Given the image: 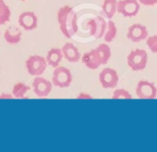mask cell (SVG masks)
Masks as SVG:
<instances>
[{
  "mask_svg": "<svg viewBox=\"0 0 157 152\" xmlns=\"http://www.w3.org/2000/svg\"><path fill=\"white\" fill-rule=\"evenodd\" d=\"M57 20L62 33L68 39L73 38L77 32L76 13L72 6H62L57 13Z\"/></svg>",
  "mask_w": 157,
  "mask_h": 152,
  "instance_id": "6da1fadb",
  "label": "cell"
},
{
  "mask_svg": "<svg viewBox=\"0 0 157 152\" xmlns=\"http://www.w3.org/2000/svg\"><path fill=\"white\" fill-rule=\"evenodd\" d=\"M148 62V54L145 50H132L127 56L128 66L133 71H141L145 69Z\"/></svg>",
  "mask_w": 157,
  "mask_h": 152,
  "instance_id": "7a4b0ae2",
  "label": "cell"
},
{
  "mask_svg": "<svg viewBox=\"0 0 157 152\" xmlns=\"http://www.w3.org/2000/svg\"><path fill=\"white\" fill-rule=\"evenodd\" d=\"M47 61L41 55L34 54L29 56L26 61V69L29 75L32 77H39L44 73L47 68Z\"/></svg>",
  "mask_w": 157,
  "mask_h": 152,
  "instance_id": "3957f363",
  "label": "cell"
},
{
  "mask_svg": "<svg viewBox=\"0 0 157 152\" xmlns=\"http://www.w3.org/2000/svg\"><path fill=\"white\" fill-rule=\"evenodd\" d=\"M73 81L71 71L64 66H57L52 75V85L58 88H68Z\"/></svg>",
  "mask_w": 157,
  "mask_h": 152,
  "instance_id": "277c9868",
  "label": "cell"
},
{
  "mask_svg": "<svg viewBox=\"0 0 157 152\" xmlns=\"http://www.w3.org/2000/svg\"><path fill=\"white\" fill-rule=\"evenodd\" d=\"M140 5L138 0H120L118 1L117 12L125 18H132L139 13Z\"/></svg>",
  "mask_w": 157,
  "mask_h": 152,
  "instance_id": "5b68a950",
  "label": "cell"
},
{
  "mask_svg": "<svg viewBox=\"0 0 157 152\" xmlns=\"http://www.w3.org/2000/svg\"><path fill=\"white\" fill-rule=\"evenodd\" d=\"M136 95L142 100H154L157 96V89L154 83L141 80L136 87Z\"/></svg>",
  "mask_w": 157,
  "mask_h": 152,
  "instance_id": "8992f818",
  "label": "cell"
},
{
  "mask_svg": "<svg viewBox=\"0 0 157 152\" xmlns=\"http://www.w3.org/2000/svg\"><path fill=\"white\" fill-rule=\"evenodd\" d=\"M118 72L110 67L104 68L99 74V82L104 89H114L119 82Z\"/></svg>",
  "mask_w": 157,
  "mask_h": 152,
  "instance_id": "52a82bcc",
  "label": "cell"
},
{
  "mask_svg": "<svg viewBox=\"0 0 157 152\" xmlns=\"http://www.w3.org/2000/svg\"><path fill=\"white\" fill-rule=\"evenodd\" d=\"M32 88L34 93L40 98L47 97L52 90V83L41 77H35L32 82Z\"/></svg>",
  "mask_w": 157,
  "mask_h": 152,
  "instance_id": "ba28073f",
  "label": "cell"
},
{
  "mask_svg": "<svg viewBox=\"0 0 157 152\" xmlns=\"http://www.w3.org/2000/svg\"><path fill=\"white\" fill-rule=\"evenodd\" d=\"M149 36V31L147 28L140 23L132 25L128 29L127 38L132 42H139L144 40H146Z\"/></svg>",
  "mask_w": 157,
  "mask_h": 152,
  "instance_id": "9c48e42d",
  "label": "cell"
},
{
  "mask_svg": "<svg viewBox=\"0 0 157 152\" xmlns=\"http://www.w3.org/2000/svg\"><path fill=\"white\" fill-rule=\"evenodd\" d=\"M18 24L25 30H33L38 26V18L32 11H26L19 15Z\"/></svg>",
  "mask_w": 157,
  "mask_h": 152,
  "instance_id": "30bf717a",
  "label": "cell"
},
{
  "mask_svg": "<svg viewBox=\"0 0 157 152\" xmlns=\"http://www.w3.org/2000/svg\"><path fill=\"white\" fill-rule=\"evenodd\" d=\"M83 64L91 70L98 69L100 66H102V61L99 56V54L96 49H93L89 52H86L81 57Z\"/></svg>",
  "mask_w": 157,
  "mask_h": 152,
  "instance_id": "8fae6325",
  "label": "cell"
},
{
  "mask_svg": "<svg viewBox=\"0 0 157 152\" xmlns=\"http://www.w3.org/2000/svg\"><path fill=\"white\" fill-rule=\"evenodd\" d=\"M63 57L70 63H77L81 59L79 50L71 42H66L62 47Z\"/></svg>",
  "mask_w": 157,
  "mask_h": 152,
  "instance_id": "7c38bea8",
  "label": "cell"
},
{
  "mask_svg": "<svg viewBox=\"0 0 157 152\" xmlns=\"http://www.w3.org/2000/svg\"><path fill=\"white\" fill-rule=\"evenodd\" d=\"M22 33L21 30L15 27V26H10L4 33V38L6 42L10 44H17L21 41Z\"/></svg>",
  "mask_w": 157,
  "mask_h": 152,
  "instance_id": "4fadbf2b",
  "label": "cell"
},
{
  "mask_svg": "<svg viewBox=\"0 0 157 152\" xmlns=\"http://www.w3.org/2000/svg\"><path fill=\"white\" fill-rule=\"evenodd\" d=\"M63 57V55L62 49L52 48L48 52L46 61H47V64L49 66H51L52 67L56 68L57 66H59L60 63L62 62Z\"/></svg>",
  "mask_w": 157,
  "mask_h": 152,
  "instance_id": "5bb4252c",
  "label": "cell"
},
{
  "mask_svg": "<svg viewBox=\"0 0 157 152\" xmlns=\"http://www.w3.org/2000/svg\"><path fill=\"white\" fill-rule=\"evenodd\" d=\"M117 6L118 1L117 0H104L102 5V10L105 16L108 18H112L117 12Z\"/></svg>",
  "mask_w": 157,
  "mask_h": 152,
  "instance_id": "9a60e30c",
  "label": "cell"
},
{
  "mask_svg": "<svg viewBox=\"0 0 157 152\" xmlns=\"http://www.w3.org/2000/svg\"><path fill=\"white\" fill-rule=\"evenodd\" d=\"M117 36V26L114 21L109 20L106 25V31L104 33L103 39L106 42H111Z\"/></svg>",
  "mask_w": 157,
  "mask_h": 152,
  "instance_id": "2e32d148",
  "label": "cell"
},
{
  "mask_svg": "<svg viewBox=\"0 0 157 152\" xmlns=\"http://www.w3.org/2000/svg\"><path fill=\"white\" fill-rule=\"evenodd\" d=\"M29 90V87L24 82H17L12 89V95L16 99H26V93Z\"/></svg>",
  "mask_w": 157,
  "mask_h": 152,
  "instance_id": "e0dca14e",
  "label": "cell"
},
{
  "mask_svg": "<svg viewBox=\"0 0 157 152\" xmlns=\"http://www.w3.org/2000/svg\"><path fill=\"white\" fill-rule=\"evenodd\" d=\"M96 50L99 54V56L102 61V65H106L111 56V50L109 46L107 43H101L96 48Z\"/></svg>",
  "mask_w": 157,
  "mask_h": 152,
  "instance_id": "ac0fdd59",
  "label": "cell"
},
{
  "mask_svg": "<svg viewBox=\"0 0 157 152\" xmlns=\"http://www.w3.org/2000/svg\"><path fill=\"white\" fill-rule=\"evenodd\" d=\"M11 11L9 6L5 3L4 0H0V25H4L5 23L10 20Z\"/></svg>",
  "mask_w": 157,
  "mask_h": 152,
  "instance_id": "d6986e66",
  "label": "cell"
},
{
  "mask_svg": "<svg viewBox=\"0 0 157 152\" xmlns=\"http://www.w3.org/2000/svg\"><path fill=\"white\" fill-rule=\"evenodd\" d=\"M111 99L112 100H132V96L128 90L124 89H120V90H116L113 92Z\"/></svg>",
  "mask_w": 157,
  "mask_h": 152,
  "instance_id": "ffe728a7",
  "label": "cell"
},
{
  "mask_svg": "<svg viewBox=\"0 0 157 152\" xmlns=\"http://www.w3.org/2000/svg\"><path fill=\"white\" fill-rule=\"evenodd\" d=\"M146 44L153 53L157 54V34L148 37L146 39Z\"/></svg>",
  "mask_w": 157,
  "mask_h": 152,
  "instance_id": "44dd1931",
  "label": "cell"
},
{
  "mask_svg": "<svg viewBox=\"0 0 157 152\" xmlns=\"http://www.w3.org/2000/svg\"><path fill=\"white\" fill-rule=\"evenodd\" d=\"M140 4L144 5V6H155L157 4V0H138Z\"/></svg>",
  "mask_w": 157,
  "mask_h": 152,
  "instance_id": "7402d4cb",
  "label": "cell"
},
{
  "mask_svg": "<svg viewBox=\"0 0 157 152\" xmlns=\"http://www.w3.org/2000/svg\"><path fill=\"white\" fill-rule=\"evenodd\" d=\"M13 95L12 94H6V93H3L0 95V100L2 99H13Z\"/></svg>",
  "mask_w": 157,
  "mask_h": 152,
  "instance_id": "603a6c76",
  "label": "cell"
},
{
  "mask_svg": "<svg viewBox=\"0 0 157 152\" xmlns=\"http://www.w3.org/2000/svg\"><path fill=\"white\" fill-rule=\"evenodd\" d=\"M78 99H82V98H86V99H91L92 97H90L89 95H87V94H84V93H81L78 97H77Z\"/></svg>",
  "mask_w": 157,
  "mask_h": 152,
  "instance_id": "cb8c5ba5",
  "label": "cell"
},
{
  "mask_svg": "<svg viewBox=\"0 0 157 152\" xmlns=\"http://www.w3.org/2000/svg\"><path fill=\"white\" fill-rule=\"evenodd\" d=\"M20 1H25V0H20Z\"/></svg>",
  "mask_w": 157,
  "mask_h": 152,
  "instance_id": "d4e9b609",
  "label": "cell"
}]
</instances>
